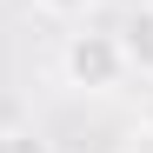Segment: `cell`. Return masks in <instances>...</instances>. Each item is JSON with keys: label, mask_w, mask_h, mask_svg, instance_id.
<instances>
[{"label": "cell", "mask_w": 153, "mask_h": 153, "mask_svg": "<svg viewBox=\"0 0 153 153\" xmlns=\"http://www.w3.org/2000/svg\"><path fill=\"white\" fill-rule=\"evenodd\" d=\"M60 73H67V87H80V93H113V87L126 80L120 33H67Z\"/></svg>", "instance_id": "6da1fadb"}, {"label": "cell", "mask_w": 153, "mask_h": 153, "mask_svg": "<svg viewBox=\"0 0 153 153\" xmlns=\"http://www.w3.org/2000/svg\"><path fill=\"white\" fill-rule=\"evenodd\" d=\"M120 53H126V73L153 80V0H140V7L120 20Z\"/></svg>", "instance_id": "7a4b0ae2"}, {"label": "cell", "mask_w": 153, "mask_h": 153, "mask_svg": "<svg viewBox=\"0 0 153 153\" xmlns=\"http://www.w3.org/2000/svg\"><path fill=\"white\" fill-rule=\"evenodd\" d=\"M0 153H53L40 126H0Z\"/></svg>", "instance_id": "3957f363"}, {"label": "cell", "mask_w": 153, "mask_h": 153, "mask_svg": "<svg viewBox=\"0 0 153 153\" xmlns=\"http://www.w3.org/2000/svg\"><path fill=\"white\" fill-rule=\"evenodd\" d=\"M120 153H153V120H133V126H126Z\"/></svg>", "instance_id": "277c9868"}, {"label": "cell", "mask_w": 153, "mask_h": 153, "mask_svg": "<svg viewBox=\"0 0 153 153\" xmlns=\"http://www.w3.org/2000/svg\"><path fill=\"white\" fill-rule=\"evenodd\" d=\"M33 7H40V13H60V20H73V13H87L93 0H33Z\"/></svg>", "instance_id": "5b68a950"}]
</instances>
